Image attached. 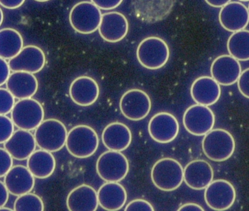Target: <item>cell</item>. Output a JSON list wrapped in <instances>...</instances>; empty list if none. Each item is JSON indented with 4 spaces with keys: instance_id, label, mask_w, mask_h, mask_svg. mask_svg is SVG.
Wrapping results in <instances>:
<instances>
[{
    "instance_id": "6da1fadb",
    "label": "cell",
    "mask_w": 249,
    "mask_h": 211,
    "mask_svg": "<svg viewBox=\"0 0 249 211\" xmlns=\"http://www.w3.org/2000/svg\"><path fill=\"white\" fill-rule=\"evenodd\" d=\"M184 170L181 164L172 158L158 160L153 166L151 177L157 189L172 192L180 187L183 183Z\"/></svg>"
},
{
    "instance_id": "7a4b0ae2",
    "label": "cell",
    "mask_w": 249,
    "mask_h": 211,
    "mask_svg": "<svg viewBox=\"0 0 249 211\" xmlns=\"http://www.w3.org/2000/svg\"><path fill=\"white\" fill-rule=\"evenodd\" d=\"M137 59L146 69L155 70L163 68L170 58V49L163 39L148 37L142 40L137 49Z\"/></svg>"
},
{
    "instance_id": "3957f363",
    "label": "cell",
    "mask_w": 249,
    "mask_h": 211,
    "mask_svg": "<svg viewBox=\"0 0 249 211\" xmlns=\"http://www.w3.org/2000/svg\"><path fill=\"white\" fill-rule=\"evenodd\" d=\"M99 146V138L93 128L78 125L68 132L66 148L68 152L78 158L91 157Z\"/></svg>"
},
{
    "instance_id": "277c9868",
    "label": "cell",
    "mask_w": 249,
    "mask_h": 211,
    "mask_svg": "<svg viewBox=\"0 0 249 211\" xmlns=\"http://www.w3.org/2000/svg\"><path fill=\"white\" fill-rule=\"evenodd\" d=\"M202 151L212 161L221 162L229 159L235 150V141L231 133L223 129H213L204 137Z\"/></svg>"
},
{
    "instance_id": "5b68a950",
    "label": "cell",
    "mask_w": 249,
    "mask_h": 211,
    "mask_svg": "<svg viewBox=\"0 0 249 211\" xmlns=\"http://www.w3.org/2000/svg\"><path fill=\"white\" fill-rule=\"evenodd\" d=\"M101 10L93 2L83 1L74 5L70 13L71 27L80 34H92L99 30L102 20Z\"/></svg>"
},
{
    "instance_id": "8992f818",
    "label": "cell",
    "mask_w": 249,
    "mask_h": 211,
    "mask_svg": "<svg viewBox=\"0 0 249 211\" xmlns=\"http://www.w3.org/2000/svg\"><path fill=\"white\" fill-rule=\"evenodd\" d=\"M68 132L66 126L57 119L43 121L36 129L35 138L37 146L53 153L60 151L66 145Z\"/></svg>"
},
{
    "instance_id": "52a82bcc",
    "label": "cell",
    "mask_w": 249,
    "mask_h": 211,
    "mask_svg": "<svg viewBox=\"0 0 249 211\" xmlns=\"http://www.w3.org/2000/svg\"><path fill=\"white\" fill-rule=\"evenodd\" d=\"M44 109L33 98L19 100L11 111V119L18 129L32 131L37 129L44 119Z\"/></svg>"
},
{
    "instance_id": "ba28073f",
    "label": "cell",
    "mask_w": 249,
    "mask_h": 211,
    "mask_svg": "<svg viewBox=\"0 0 249 211\" xmlns=\"http://www.w3.org/2000/svg\"><path fill=\"white\" fill-rule=\"evenodd\" d=\"M97 174L106 182H120L129 173V165L126 157L121 151H106L97 159Z\"/></svg>"
},
{
    "instance_id": "9c48e42d",
    "label": "cell",
    "mask_w": 249,
    "mask_h": 211,
    "mask_svg": "<svg viewBox=\"0 0 249 211\" xmlns=\"http://www.w3.org/2000/svg\"><path fill=\"white\" fill-rule=\"evenodd\" d=\"M183 123L189 133L195 136H202L213 129L215 115L208 106L194 105L185 111Z\"/></svg>"
},
{
    "instance_id": "30bf717a",
    "label": "cell",
    "mask_w": 249,
    "mask_h": 211,
    "mask_svg": "<svg viewBox=\"0 0 249 211\" xmlns=\"http://www.w3.org/2000/svg\"><path fill=\"white\" fill-rule=\"evenodd\" d=\"M121 111L126 119L131 121L145 119L151 109L149 96L141 89H130L122 96L119 103Z\"/></svg>"
},
{
    "instance_id": "8fae6325",
    "label": "cell",
    "mask_w": 249,
    "mask_h": 211,
    "mask_svg": "<svg viewBox=\"0 0 249 211\" xmlns=\"http://www.w3.org/2000/svg\"><path fill=\"white\" fill-rule=\"evenodd\" d=\"M204 197L211 209L226 211L230 209L235 202L236 191L230 181L218 179L213 180L205 188Z\"/></svg>"
},
{
    "instance_id": "7c38bea8",
    "label": "cell",
    "mask_w": 249,
    "mask_h": 211,
    "mask_svg": "<svg viewBox=\"0 0 249 211\" xmlns=\"http://www.w3.org/2000/svg\"><path fill=\"white\" fill-rule=\"evenodd\" d=\"M175 2L176 0H133L132 7L138 19L154 24L170 15Z\"/></svg>"
},
{
    "instance_id": "4fadbf2b",
    "label": "cell",
    "mask_w": 249,
    "mask_h": 211,
    "mask_svg": "<svg viewBox=\"0 0 249 211\" xmlns=\"http://www.w3.org/2000/svg\"><path fill=\"white\" fill-rule=\"evenodd\" d=\"M150 136L156 142L168 143L177 138L179 123L171 113L161 112L154 115L148 123Z\"/></svg>"
},
{
    "instance_id": "5bb4252c",
    "label": "cell",
    "mask_w": 249,
    "mask_h": 211,
    "mask_svg": "<svg viewBox=\"0 0 249 211\" xmlns=\"http://www.w3.org/2000/svg\"><path fill=\"white\" fill-rule=\"evenodd\" d=\"M10 67L14 72L24 71L30 73L40 72L46 65L44 52L38 46H27L15 57L9 59Z\"/></svg>"
},
{
    "instance_id": "9a60e30c",
    "label": "cell",
    "mask_w": 249,
    "mask_h": 211,
    "mask_svg": "<svg viewBox=\"0 0 249 211\" xmlns=\"http://www.w3.org/2000/svg\"><path fill=\"white\" fill-rule=\"evenodd\" d=\"M242 72L241 65L231 55H221L213 62L211 77L221 86L228 87L238 81Z\"/></svg>"
},
{
    "instance_id": "2e32d148",
    "label": "cell",
    "mask_w": 249,
    "mask_h": 211,
    "mask_svg": "<svg viewBox=\"0 0 249 211\" xmlns=\"http://www.w3.org/2000/svg\"><path fill=\"white\" fill-rule=\"evenodd\" d=\"M99 33L108 43H118L123 40L129 31V22L121 13L108 12L103 14Z\"/></svg>"
},
{
    "instance_id": "e0dca14e",
    "label": "cell",
    "mask_w": 249,
    "mask_h": 211,
    "mask_svg": "<svg viewBox=\"0 0 249 211\" xmlns=\"http://www.w3.org/2000/svg\"><path fill=\"white\" fill-rule=\"evenodd\" d=\"M218 20L221 27L228 32L245 30L249 23V9L241 2H230L221 8Z\"/></svg>"
},
{
    "instance_id": "ac0fdd59",
    "label": "cell",
    "mask_w": 249,
    "mask_h": 211,
    "mask_svg": "<svg viewBox=\"0 0 249 211\" xmlns=\"http://www.w3.org/2000/svg\"><path fill=\"white\" fill-rule=\"evenodd\" d=\"M69 92L73 103L87 107L97 101L100 95V88L95 80L91 77L80 76L72 81Z\"/></svg>"
},
{
    "instance_id": "d6986e66",
    "label": "cell",
    "mask_w": 249,
    "mask_h": 211,
    "mask_svg": "<svg viewBox=\"0 0 249 211\" xmlns=\"http://www.w3.org/2000/svg\"><path fill=\"white\" fill-rule=\"evenodd\" d=\"M213 167L208 161L197 159L186 164L184 168V182L191 189L202 190L213 180Z\"/></svg>"
},
{
    "instance_id": "ffe728a7",
    "label": "cell",
    "mask_w": 249,
    "mask_h": 211,
    "mask_svg": "<svg viewBox=\"0 0 249 211\" xmlns=\"http://www.w3.org/2000/svg\"><path fill=\"white\" fill-rule=\"evenodd\" d=\"M191 96L196 104L211 106L216 103L221 97V87L212 77L196 78L191 87Z\"/></svg>"
},
{
    "instance_id": "44dd1931",
    "label": "cell",
    "mask_w": 249,
    "mask_h": 211,
    "mask_svg": "<svg viewBox=\"0 0 249 211\" xmlns=\"http://www.w3.org/2000/svg\"><path fill=\"white\" fill-rule=\"evenodd\" d=\"M37 145L35 135L30 131L19 129L4 143V148L14 158L23 161L27 159L36 151Z\"/></svg>"
},
{
    "instance_id": "7402d4cb",
    "label": "cell",
    "mask_w": 249,
    "mask_h": 211,
    "mask_svg": "<svg viewBox=\"0 0 249 211\" xmlns=\"http://www.w3.org/2000/svg\"><path fill=\"white\" fill-rule=\"evenodd\" d=\"M67 207L71 211H95L98 208V194L92 186L81 185L72 189L67 197Z\"/></svg>"
},
{
    "instance_id": "603a6c76",
    "label": "cell",
    "mask_w": 249,
    "mask_h": 211,
    "mask_svg": "<svg viewBox=\"0 0 249 211\" xmlns=\"http://www.w3.org/2000/svg\"><path fill=\"white\" fill-rule=\"evenodd\" d=\"M4 182L10 193L18 196L31 192L36 180L28 167L16 165L5 175Z\"/></svg>"
},
{
    "instance_id": "cb8c5ba5",
    "label": "cell",
    "mask_w": 249,
    "mask_h": 211,
    "mask_svg": "<svg viewBox=\"0 0 249 211\" xmlns=\"http://www.w3.org/2000/svg\"><path fill=\"white\" fill-rule=\"evenodd\" d=\"M132 139L129 128L120 122L109 123L102 134L103 144L110 151H124L130 145Z\"/></svg>"
},
{
    "instance_id": "d4e9b609",
    "label": "cell",
    "mask_w": 249,
    "mask_h": 211,
    "mask_svg": "<svg viewBox=\"0 0 249 211\" xmlns=\"http://www.w3.org/2000/svg\"><path fill=\"white\" fill-rule=\"evenodd\" d=\"M7 88L18 100L32 98L38 89V81L34 74L24 71L14 72L6 83Z\"/></svg>"
},
{
    "instance_id": "484cf974",
    "label": "cell",
    "mask_w": 249,
    "mask_h": 211,
    "mask_svg": "<svg viewBox=\"0 0 249 211\" xmlns=\"http://www.w3.org/2000/svg\"><path fill=\"white\" fill-rule=\"evenodd\" d=\"M99 205L106 211H119L126 204V189L119 182H107L100 186L98 192Z\"/></svg>"
},
{
    "instance_id": "4316f807",
    "label": "cell",
    "mask_w": 249,
    "mask_h": 211,
    "mask_svg": "<svg viewBox=\"0 0 249 211\" xmlns=\"http://www.w3.org/2000/svg\"><path fill=\"white\" fill-rule=\"evenodd\" d=\"M27 167L36 178H47L54 172L56 160L50 151L37 150L27 158Z\"/></svg>"
},
{
    "instance_id": "83f0119b",
    "label": "cell",
    "mask_w": 249,
    "mask_h": 211,
    "mask_svg": "<svg viewBox=\"0 0 249 211\" xmlns=\"http://www.w3.org/2000/svg\"><path fill=\"white\" fill-rule=\"evenodd\" d=\"M24 48V40L19 32L12 28L0 30V57L11 59Z\"/></svg>"
},
{
    "instance_id": "f1b7e54d",
    "label": "cell",
    "mask_w": 249,
    "mask_h": 211,
    "mask_svg": "<svg viewBox=\"0 0 249 211\" xmlns=\"http://www.w3.org/2000/svg\"><path fill=\"white\" fill-rule=\"evenodd\" d=\"M229 53L238 61L249 60V31L233 33L227 41Z\"/></svg>"
},
{
    "instance_id": "f546056e",
    "label": "cell",
    "mask_w": 249,
    "mask_h": 211,
    "mask_svg": "<svg viewBox=\"0 0 249 211\" xmlns=\"http://www.w3.org/2000/svg\"><path fill=\"white\" fill-rule=\"evenodd\" d=\"M14 211H43L44 203L40 196L29 192L17 197L14 202Z\"/></svg>"
},
{
    "instance_id": "4dcf8cb0",
    "label": "cell",
    "mask_w": 249,
    "mask_h": 211,
    "mask_svg": "<svg viewBox=\"0 0 249 211\" xmlns=\"http://www.w3.org/2000/svg\"><path fill=\"white\" fill-rule=\"evenodd\" d=\"M0 114L7 115L11 113L15 106V97L8 88H0Z\"/></svg>"
},
{
    "instance_id": "1f68e13d",
    "label": "cell",
    "mask_w": 249,
    "mask_h": 211,
    "mask_svg": "<svg viewBox=\"0 0 249 211\" xmlns=\"http://www.w3.org/2000/svg\"><path fill=\"white\" fill-rule=\"evenodd\" d=\"M14 126L15 124L11 118L8 117L6 115L0 116V143H5L12 137L15 132Z\"/></svg>"
},
{
    "instance_id": "d6a6232c",
    "label": "cell",
    "mask_w": 249,
    "mask_h": 211,
    "mask_svg": "<svg viewBox=\"0 0 249 211\" xmlns=\"http://www.w3.org/2000/svg\"><path fill=\"white\" fill-rule=\"evenodd\" d=\"M0 158V177H3L12 168L14 157L5 148H1Z\"/></svg>"
},
{
    "instance_id": "836d02e7",
    "label": "cell",
    "mask_w": 249,
    "mask_h": 211,
    "mask_svg": "<svg viewBox=\"0 0 249 211\" xmlns=\"http://www.w3.org/2000/svg\"><path fill=\"white\" fill-rule=\"evenodd\" d=\"M124 211H154V208L150 202L145 199H137L135 200L131 201L126 208Z\"/></svg>"
},
{
    "instance_id": "e575fe53",
    "label": "cell",
    "mask_w": 249,
    "mask_h": 211,
    "mask_svg": "<svg viewBox=\"0 0 249 211\" xmlns=\"http://www.w3.org/2000/svg\"><path fill=\"white\" fill-rule=\"evenodd\" d=\"M237 83L242 95L249 99V68L242 71Z\"/></svg>"
},
{
    "instance_id": "d590c367",
    "label": "cell",
    "mask_w": 249,
    "mask_h": 211,
    "mask_svg": "<svg viewBox=\"0 0 249 211\" xmlns=\"http://www.w3.org/2000/svg\"><path fill=\"white\" fill-rule=\"evenodd\" d=\"M123 1L124 0H91V2L103 11L115 9L118 8Z\"/></svg>"
},
{
    "instance_id": "8d00e7d4",
    "label": "cell",
    "mask_w": 249,
    "mask_h": 211,
    "mask_svg": "<svg viewBox=\"0 0 249 211\" xmlns=\"http://www.w3.org/2000/svg\"><path fill=\"white\" fill-rule=\"evenodd\" d=\"M11 67L6 59L0 58V85H4L7 83L11 76Z\"/></svg>"
},
{
    "instance_id": "74e56055",
    "label": "cell",
    "mask_w": 249,
    "mask_h": 211,
    "mask_svg": "<svg viewBox=\"0 0 249 211\" xmlns=\"http://www.w3.org/2000/svg\"><path fill=\"white\" fill-rule=\"evenodd\" d=\"M25 0H0V5L6 9L14 10L22 6Z\"/></svg>"
},
{
    "instance_id": "f35d334b",
    "label": "cell",
    "mask_w": 249,
    "mask_h": 211,
    "mask_svg": "<svg viewBox=\"0 0 249 211\" xmlns=\"http://www.w3.org/2000/svg\"><path fill=\"white\" fill-rule=\"evenodd\" d=\"M9 193L5 182H0V208L6 205L9 198Z\"/></svg>"
},
{
    "instance_id": "ab89813d",
    "label": "cell",
    "mask_w": 249,
    "mask_h": 211,
    "mask_svg": "<svg viewBox=\"0 0 249 211\" xmlns=\"http://www.w3.org/2000/svg\"><path fill=\"white\" fill-rule=\"evenodd\" d=\"M178 211H203L204 209L203 208H202L200 205H197V204L186 203L181 205V206L178 208Z\"/></svg>"
},
{
    "instance_id": "60d3db41",
    "label": "cell",
    "mask_w": 249,
    "mask_h": 211,
    "mask_svg": "<svg viewBox=\"0 0 249 211\" xmlns=\"http://www.w3.org/2000/svg\"><path fill=\"white\" fill-rule=\"evenodd\" d=\"M208 5L213 8H222L227 4L230 3L231 0H205Z\"/></svg>"
},
{
    "instance_id": "b9f144b4",
    "label": "cell",
    "mask_w": 249,
    "mask_h": 211,
    "mask_svg": "<svg viewBox=\"0 0 249 211\" xmlns=\"http://www.w3.org/2000/svg\"><path fill=\"white\" fill-rule=\"evenodd\" d=\"M0 13H1V22H0V25H2L4 19L3 12H2V9L0 10Z\"/></svg>"
},
{
    "instance_id": "7bdbcfd3",
    "label": "cell",
    "mask_w": 249,
    "mask_h": 211,
    "mask_svg": "<svg viewBox=\"0 0 249 211\" xmlns=\"http://www.w3.org/2000/svg\"><path fill=\"white\" fill-rule=\"evenodd\" d=\"M0 210H1V211H13L12 209H10V208H5V206L1 207V208H0Z\"/></svg>"
},
{
    "instance_id": "ee69618b",
    "label": "cell",
    "mask_w": 249,
    "mask_h": 211,
    "mask_svg": "<svg viewBox=\"0 0 249 211\" xmlns=\"http://www.w3.org/2000/svg\"><path fill=\"white\" fill-rule=\"evenodd\" d=\"M35 1H37V2H48V1H50V0H35Z\"/></svg>"
},
{
    "instance_id": "f6af8a7d",
    "label": "cell",
    "mask_w": 249,
    "mask_h": 211,
    "mask_svg": "<svg viewBox=\"0 0 249 211\" xmlns=\"http://www.w3.org/2000/svg\"><path fill=\"white\" fill-rule=\"evenodd\" d=\"M239 1H243V2H248L249 0H239Z\"/></svg>"
},
{
    "instance_id": "bcb514c9",
    "label": "cell",
    "mask_w": 249,
    "mask_h": 211,
    "mask_svg": "<svg viewBox=\"0 0 249 211\" xmlns=\"http://www.w3.org/2000/svg\"><path fill=\"white\" fill-rule=\"evenodd\" d=\"M248 9H249V8H248Z\"/></svg>"
}]
</instances>
